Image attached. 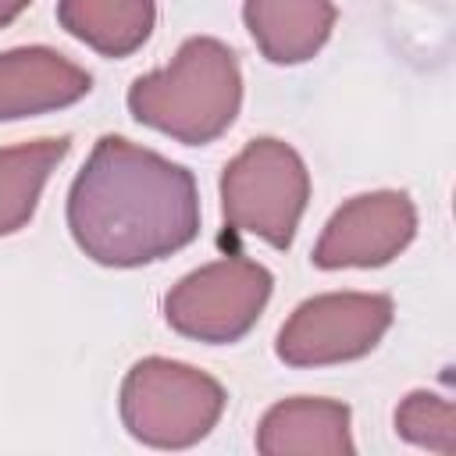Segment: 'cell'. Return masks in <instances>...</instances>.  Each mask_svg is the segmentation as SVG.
Segmentation results:
<instances>
[{
    "mask_svg": "<svg viewBox=\"0 0 456 456\" xmlns=\"http://www.w3.org/2000/svg\"><path fill=\"white\" fill-rule=\"evenodd\" d=\"M68 232L103 267H142L200 235V192L189 167L100 135L68 189Z\"/></svg>",
    "mask_w": 456,
    "mask_h": 456,
    "instance_id": "6da1fadb",
    "label": "cell"
},
{
    "mask_svg": "<svg viewBox=\"0 0 456 456\" xmlns=\"http://www.w3.org/2000/svg\"><path fill=\"white\" fill-rule=\"evenodd\" d=\"M128 114L185 146L214 142L232 128L242 107V71L228 43L189 36L167 68L139 75L128 86Z\"/></svg>",
    "mask_w": 456,
    "mask_h": 456,
    "instance_id": "7a4b0ae2",
    "label": "cell"
},
{
    "mask_svg": "<svg viewBox=\"0 0 456 456\" xmlns=\"http://www.w3.org/2000/svg\"><path fill=\"white\" fill-rule=\"evenodd\" d=\"M224 403L228 395L217 378L167 356L135 360L118 392L125 431L150 449H189L203 442L217 428Z\"/></svg>",
    "mask_w": 456,
    "mask_h": 456,
    "instance_id": "3957f363",
    "label": "cell"
},
{
    "mask_svg": "<svg viewBox=\"0 0 456 456\" xmlns=\"http://www.w3.org/2000/svg\"><path fill=\"white\" fill-rule=\"evenodd\" d=\"M310 200V171L303 157L260 135L246 142L221 171V214L232 232L264 239L271 249H289Z\"/></svg>",
    "mask_w": 456,
    "mask_h": 456,
    "instance_id": "277c9868",
    "label": "cell"
},
{
    "mask_svg": "<svg viewBox=\"0 0 456 456\" xmlns=\"http://www.w3.org/2000/svg\"><path fill=\"white\" fill-rule=\"evenodd\" d=\"M274 278L249 256L210 260L171 285L164 296V321L196 342L224 346L239 342L271 299Z\"/></svg>",
    "mask_w": 456,
    "mask_h": 456,
    "instance_id": "5b68a950",
    "label": "cell"
},
{
    "mask_svg": "<svg viewBox=\"0 0 456 456\" xmlns=\"http://www.w3.org/2000/svg\"><path fill=\"white\" fill-rule=\"evenodd\" d=\"M395 303L385 292H324L303 299L274 338L289 367H328L367 356L392 328Z\"/></svg>",
    "mask_w": 456,
    "mask_h": 456,
    "instance_id": "8992f818",
    "label": "cell"
},
{
    "mask_svg": "<svg viewBox=\"0 0 456 456\" xmlns=\"http://www.w3.org/2000/svg\"><path fill=\"white\" fill-rule=\"evenodd\" d=\"M417 235V207L399 189L360 192L346 200L314 246V267H381L392 264Z\"/></svg>",
    "mask_w": 456,
    "mask_h": 456,
    "instance_id": "52a82bcc",
    "label": "cell"
},
{
    "mask_svg": "<svg viewBox=\"0 0 456 456\" xmlns=\"http://www.w3.org/2000/svg\"><path fill=\"white\" fill-rule=\"evenodd\" d=\"M89 89L93 75L50 46H14L0 53V121L71 107Z\"/></svg>",
    "mask_w": 456,
    "mask_h": 456,
    "instance_id": "ba28073f",
    "label": "cell"
},
{
    "mask_svg": "<svg viewBox=\"0 0 456 456\" xmlns=\"http://www.w3.org/2000/svg\"><path fill=\"white\" fill-rule=\"evenodd\" d=\"M356 445L349 438V406L321 395H296L274 403L256 428V452L289 456V452H324L349 456Z\"/></svg>",
    "mask_w": 456,
    "mask_h": 456,
    "instance_id": "9c48e42d",
    "label": "cell"
},
{
    "mask_svg": "<svg viewBox=\"0 0 456 456\" xmlns=\"http://www.w3.org/2000/svg\"><path fill=\"white\" fill-rule=\"evenodd\" d=\"M335 18V0H242V21L271 64H303L317 57Z\"/></svg>",
    "mask_w": 456,
    "mask_h": 456,
    "instance_id": "30bf717a",
    "label": "cell"
},
{
    "mask_svg": "<svg viewBox=\"0 0 456 456\" xmlns=\"http://www.w3.org/2000/svg\"><path fill=\"white\" fill-rule=\"evenodd\" d=\"M57 21L89 50L128 57L150 39L157 0H57Z\"/></svg>",
    "mask_w": 456,
    "mask_h": 456,
    "instance_id": "8fae6325",
    "label": "cell"
},
{
    "mask_svg": "<svg viewBox=\"0 0 456 456\" xmlns=\"http://www.w3.org/2000/svg\"><path fill=\"white\" fill-rule=\"evenodd\" d=\"M68 150V135L0 146V235H14L32 221L43 185Z\"/></svg>",
    "mask_w": 456,
    "mask_h": 456,
    "instance_id": "7c38bea8",
    "label": "cell"
},
{
    "mask_svg": "<svg viewBox=\"0 0 456 456\" xmlns=\"http://www.w3.org/2000/svg\"><path fill=\"white\" fill-rule=\"evenodd\" d=\"M395 431L410 445L435 449V452H456V410L449 399L417 388L395 406Z\"/></svg>",
    "mask_w": 456,
    "mask_h": 456,
    "instance_id": "4fadbf2b",
    "label": "cell"
},
{
    "mask_svg": "<svg viewBox=\"0 0 456 456\" xmlns=\"http://www.w3.org/2000/svg\"><path fill=\"white\" fill-rule=\"evenodd\" d=\"M28 4H32V0H0V28H7Z\"/></svg>",
    "mask_w": 456,
    "mask_h": 456,
    "instance_id": "5bb4252c",
    "label": "cell"
}]
</instances>
